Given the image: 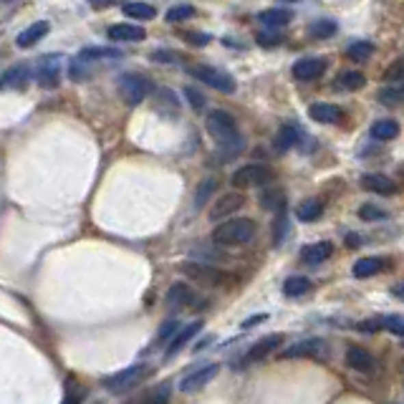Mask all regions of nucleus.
<instances>
[{
    "instance_id": "50",
    "label": "nucleus",
    "mask_w": 404,
    "mask_h": 404,
    "mask_svg": "<svg viewBox=\"0 0 404 404\" xmlns=\"http://www.w3.org/2000/svg\"><path fill=\"white\" fill-rule=\"evenodd\" d=\"M170 392H172V389H170V384H159V389L152 396H149V399H152V402H167V399H170Z\"/></svg>"
},
{
    "instance_id": "29",
    "label": "nucleus",
    "mask_w": 404,
    "mask_h": 404,
    "mask_svg": "<svg viewBox=\"0 0 404 404\" xmlns=\"http://www.w3.org/2000/svg\"><path fill=\"white\" fill-rule=\"evenodd\" d=\"M371 137L379 142H389L394 139V137H399V124L394 122V119H377V122L371 124Z\"/></svg>"
},
{
    "instance_id": "24",
    "label": "nucleus",
    "mask_w": 404,
    "mask_h": 404,
    "mask_svg": "<svg viewBox=\"0 0 404 404\" xmlns=\"http://www.w3.org/2000/svg\"><path fill=\"white\" fill-rule=\"evenodd\" d=\"M124 53L119 49H111V46H89V49H81L76 53V58H81L86 64H99V61H109V58H122Z\"/></svg>"
},
{
    "instance_id": "21",
    "label": "nucleus",
    "mask_w": 404,
    "mask_h": 404,
    "mask_svg": "<svg viewBox=\"0 0 404 404\" xmlns=\"http://www.w3.org/2000/svg\"><path fill=\"white\" fill-rule=\"evenodd\" d=\"M347 366L354 371H362V374H369L374 371L377 362H374V356L362 347H349L347 349Z\"/></svg>"
},
{
    "instance_id": "53",
    "label": "nucleus",
    "mask_w": 404,
    "mask_h": 404,
    "mask_svg": "<svg viewBox=\"0 0 404 404\" xmlns=\"http://www.w3.org/2000/svg\"><path fill=\"white\" fill-rule=\"evenodd\" d=\"M265 321V316H256V319H247V321H243V329H253L256 323Z\"/></svg>"
},
{
    "instance_id": "12",
    "label": "nucleus",
    "mask_w": 404,
    "mask_h": 404,
    "mask_svg": "<svg viewBox=\"0 0 404 404\" xmlns=\"http://www.w3.org/2000/svg\"><path fill=\"white\" fill-rule=\"evenodd\" d=\"M243 205H245V198L240 192H228V195H223V198H217L213 202V207H210V220L220 223L225 217H232Z\"/></svg>"
},
{
    "instance_id": "13",
    "label": "nucleus",
    "mask_w": 404,
    "mask_h": 404,
    "mask_svg": "<svg viewBox=\"0 0 404 404\" xmlns=\"http://www.w3.org/2000/svg\"><path fill=\"white\" fill-rule=\"evenodd\" d=\"M200 331H202V321H192V323H187V326H180V331L174 334L172 338H170V347L165 349V359H174V356L180 354L182 349L190 344L192 338L198 336Z\"/></svg>"
},
{
    "instance_id": "42",
    "label": "nucleus",
    "mask_w": 404,
    "mask_h": 404,
    "mask_svg": "<svg viewBox=\"0 0 404 404\" xmlns=\"http://www.w3.org/2000/svg\"><path fill=\"white\" fill-rule=\"evenodd\" d=\"M381 326H384L389 334L404 338V319L402 316H384V319H381Z\"/></svg>"
},
{
    "instance_id": "47",
    "label": "nucleus",
    "mask_w": 404,
    "mask_h": 404,
    "mask_svg": "<svg viewBox=\"0 0 404 404\" xmlns=\"http://www.w3.org/2000/svg\"><path fill=\"white\" fill-rule=\"evenodd\" d=\"M256 41L260 43L263 49H273V46H278V43H281L283 38H281L278 33H258V36H256Z\"/></svg>"
},
{
    "instance_id": "27",
    "label": "nucleus",
    "mask_w": 404,
    "mask_h": 404,
    "mask_svg": "<svg viewBox=\"0 0 404 404\" xmlns=\"http://www.w3.org/2000/svg\"><path fill=\"white\" fill-rule=\"evenodd\" d=\"M377 99H379V104H384V107H399V104H404V76L396 79V81H389L387 86L377 94Z\"/></svg>"
},
{
    "instance_id": "44",
    "label": "nucleus",
    "mask_w": 404,
    "mask_h": 404,
    "mask_svg": "<svg viewBox=\"0 0 404 404\" xmlns=\"http://www.w3.org/2000/svg\"><path fill=\"white\" fill-rule=\"evenodd\" d=\"M185 99H187V104H190L195 111H202V109H205V96H202L198 89H192V86L185 89Z\"/></svg>"
},
{
    "instance_id": "56",
    "label": "nucleus",
    "mask_w": 404,
    "mask_h": 404,
    "mask_svg": "<svg viewBox=\"0 0 404 404\" xmlns=\"http://www.w3.org/2000/svg\"><path fill=\"white\" fill-rule=\"evenodd\" d=\"M5 3H10V0H5Z\"/></svg>"
},
{
    "instance_id": "17",
    "label": "nucleus",
    "mask_w": 404,
    "mask_h": 404,
    "mask_svg": "<svg viewBox=\"0 0 404 404\" xmlns=\"http://www.w3.org/2000/svg\"><path fill=\"white\" fill-rule=\"evenodd\" d=\"M51 33V23L49 21H36V23H31L25 31H21L16 38V46L18 49H31V46H36V43H41L46 36Z\"/></svg>"
},
{
    "instance_id": "46",
    "label": "nucleus",
    "mask_w": 404,
    "mask_h": 404,
    "mask_svg": "<svg viewBox=\"0 0 404 404\" xmlns=\"http://www.w3.org/2000/svg\"><path fill=\"white\" fill-rule=\"evenodd\" d=\"M152 61H154V64H174V61H180V56H177L174 51H154V53H152Z\"/></svg>"
},
{
    "instance_id": "10",
    "label": "nucleus",
    "mask_w": 404,
    "mask_h": 404,
    "mask_svg": "<svg viewBox=\"0 0 404 404\" xmlns=\"http://www.w3.org/2000/svg\"><path fill=\"white\" fill-rule=\"evenodd\" d=\"M326 58L321 56H306V58H298L293 68H291V74L296 81H316V79H321L326 74Z\"/></svg>"
},
{
    "instance_id": "19",
    "label": "nucleus",
    "mask_w": 404,
    "mask_h": 404,
    "mask_svg": "<svg viewBox=\"0 0 404 404\" xmlns=\"http://www.w3.org/2000/svg\"><path fill=\"white\" fill-rule=\"evenodd\" d=\"M308 116L314 119L316 124H338L344 119V111L336 107V104H329V101H316L308 107Z\"/></svg>"
},
{
    "instance_id": "41",
    "label": "nucleus",
    "mask_w": 404,
    "mask_h": 404,
    "mask_svg": "<svg viewBox=\"0 0 404 404\" xmlns=\"http://www.w3.org/2000/svg\"><path fill=\"white\" fill-rule=\"evenodd\" d=\"M260 202H263L265 210H278V207L286 205V198H283V192H275V190H268L260 195Z\"/></svg>"
},
{
    "instance_id": "55",
    "label": "nucleus",
    "mask_w": 404,
    "mask_h": 404,
    "mask_svg": "<svg viewBox=\"0 0 404 404\" xmlns=\"http://www.w3.org/2000/svg\"><path fill=\"white\" fill-rule=\"evenodd\" d=\"M396 177L404 182V165H399V170H396Z\"/></svg>"
},
{
    "instance_id": "26",
    "label": "nucleus",
    "mask_w": 404,
    "mask_h": 404,
    "mask_svg": "<svg viewBox=\"0 0 404 404\" xmlns=\"http://www.w3.org/2000/svg\"><path fill=\"white\" fill-rule=\"evenodd\" d=\"M122 13L132 21H152L157 16V8L144 0H129V3H122Z\"/></svg>"
},
{
    "instance_id": "43",
    "label": "nucleus",
    "mask_w": 404,
    "mask_h": 404,
    "mask_svg": "<svg viewBox=\"0 0 404 404\" xmlns=\"http://www.w3.org/2000/svg\"><path fill=\"white\" fill-rule=\"evenodd\" d=\"M83 399V389L79 387V381L74 377L66 379V394H64V402H81Z\"/></svg>"
},
{
    "instance_id": "39",
    "label": "nucleus",
    "mask_w": 404,
    "mask_h": 404,
    "mask_svg": "<svg viewBox=\"0 0 404 404\" xmlns=\"http://www.w3.org/2000/svg\"><path fill=\"white\" fill-rule=\"evenodd\" d=\"M286 232H288V217H286V205H283V207H278V217H275V223H273V243L281 245L283 238H286Z\"/></svg>"
},
{
    "instance_id": "4",
    "label": "nucleus",
    "mask_w": 404,
    "mask_h": 404,
    "mask_svg": "<svg viewBox=\"0 0 404 404\" xmlns=\"http://www.w3.org/2000/svg\"><path fill=\"white\" fill-rule=\"evenodd\" d=\"M187 74L195 81L205 83V86L220 91V94H235V79L230 74L220 71V68H213L207 66V64H195V66H187Z\"/></svg>"
},
{
    "instance_id": "22",
    "label": "nucleus",
    "mask_w": 404,
    "mask_h": 404,
    "mask_svg": "<svg viewBox=\"0 0 404 404\" xmlns=\"http://www.w3.org/2000/svg\"><path fill=\"white\" fill-rule=\"evenodd\" d=\"M323 351V341L321 338H304L293 347H288L283 351V359H304V356H316Z\"/></svg>"
},
{
    "instance_id": "23",
    "label": "nucleus",
    "mask_w": 404,
    "mask_h": 404,
    "mask_svg": "<svg viewBox=\"0 0 404 404\" xmlns=\"http://www.w3.org/2000/svg\"><path fill=\"white\" fill-rule=\"evenodd\" d=\"M387 268V258H377V256H366V258H359L351 268V275L354 278H371V275H377Z\"/></svg>"
},
{
    "instance_id": "54",
    "label": "nucleus",
    "mask_w": 404,
    "mask_h": 404,
    "mask_svg": "<svg viewBox=\"0 0 404 404\" xmlns=\"http://www.w3.org/2000/svg\"><path fill=\"white\" fill-rule=\"evenodd\" d=\"M392 296H396V298H404V283H396L394 288H392Z\"/></svg>"
},
{
    "instance_id": "32",
    "label": "nucleus",
    "mask_w": 404,
    "mask_h": 404,
    "mask_svg": "<svg viewBox=\"0 0 404 404\" xmlns=\"http://www.w3.org/2000/svg\"><path fill=\"white\" fill-rule=\"evenodd\" d=\"M336 89L341 91H359L366 83V76L362 74V71H344V74L336 76Z\"/></svg>"
},
{
    "instance_id": "30",
    "label": "nucleus",
    "mask_w": 404,
    "mask_h": 404,
    "mask_svg": "<svg viewBox=\"0 0 404 404\" xmlns=\"http://www.w3.org/2000/svg\"><path fill=\"white\" fill-rule=\"evenodd\" d=\"M298 139H301V132L296 124H283L275 134V147H278V152H288L291 147H296Z\"/></svg>"
},
{
    "instance_id": "14",
    "label": "nucleus",
    "mask_w": 404,
    "mask_h": 404,
    "mask_svg": "<svg viewBox=\"0 0 404 404\" xmlns=\"http://www.w3.org/2000/svg\"><path fill=\"white\" fill-rule=\"evenodd\" d=\"M107 38L114 43H137L147 38V31L137 23H114L107 28Z\"/></svg>"
},
{
    "instance_id": "34",
    "label": "nucleus",
    "mask_w": 404,
    "mask_h": 404,
    "mask_svg": "<svg viewBox=\"0 0 404 404\" xmlns=\"http://www.w3.org/2000/svg\"><path fill=\"white\" fill-rule=\"evenodd\" d=\"M215 190H217V180L215 177H205V180L198 185V192H195V210H202V207L213 200Z\"/></svg>"
},
{
    "instance_id": "2",
    "label": "nucleus",
    "mask_w": 404,
    "mask_h": 404,
    "mask_svg": "<svg viewBox=\"0 0 404 404\" xmlns=\"http://www.w3.org/2000/svg\"><path fill=\"white\" fill-rule=\"evenodd\" d=\"M253 238H256V223L250 217H225L213 230V243L220 247L245 245Z\"/></svg>"
},
{
    "instance_id": "28",
    "label": "nucleus",
    "mask_w": 404,
    "mask_h": 404,
    "mask_svg": "<svg viewBox=\"0 0 404 404\" xmlns=\"http://www.w3.org/2000/svg\"><path fill=\"white\" fill-rule=\"evenodd\" d=\"M321 215H323L321 200H304L301 205H296V220H301V223H316Z\"/></svg>"
},
{
    "instance_id": "6",
    "label": "nucleus",
    "mask_w": 404,
    "mask_h": 404,
    "mask_svg": "<svg viewBox=\"0 0 404 404\" xmlns=\"http://www.w3.org/2000/svg\"><path fill=\"white\" fill-rule=\"evenodd\" d=\"M271 170L265 165H243L230 174V185L235 190H247V187H263L271 182Z\"/></svg>"
},
{
    "instance_id": "3",
    "label": "nucleus",
    "mask_w": 404,
    "mask_h": 404,
    "mask_svg": "<svg viewBox=\"0 0 404 404\" xmlns=\"http://www.w3.org/2000/svg\"><path fill=\"white\" fill-rule=\"evenodd\" d=\"M116 83H119V96H122V101L126 107H139L142 101L154 91L152 79H147L144 74H137V71L122 74L116 79Z\"/></svg>"
},
{
    "instance_id": "16",
    "label": "nucleus",
    "mask_w": 404,
    "mask_h": 404,
    "mask_svg": "<svg viewBox=\"0 0 404 404\" xmlns=\"http://www.w3.org/2000/svg\"><path fill=\"white\" fill-rule=\"evenodd\" d=\"M195 301H198V296H195V291H192L187 283L177 281L167 288L165 304L170 306V308H187V306H192Z\"/></svg>"
},
{
    "instance_id": "33",
    "label": "nucleus",
    "mask_w": 404,
    "mask_h": 404,
    "mask_svg": "<svg viewBox=\"0 0 404 404\" xmlns=\"http://www.w3.org/2000/svg\"><path fill=\"white\" fill-rule=\"evenodd\" d=\"M308 291H311V281L306 275H291L288 281L283 283V296L288 298H301Z\"/></svg>"
},
{
    "instance_id": "49",
    "label": "nucleus",
    "mask_w": 404,
    "mask_h": 404,
    "mask_svg": "<svg viewBox=\"0 0 404 404\" xmlns=\"http://www.w3.org/2000/svg\"><path fill=\"white\" fill-rule=\"evenodd\" d=\"M185 41H190L192 46H207V43H210V36L207 33H185Z\"/></svg>"
},
{
    "instance_id": "52",
    "label": "nucleus",
    "mask_w": 404,
    "mask_h": 404,
    "mask_svg": "<svg viewBox=\"0 0 404 404\" xmlns=\"http://www.w3.org/2000/svg\"><path fill=\"white\" fill-rule=\"evenodd\" d=\"M359 243H362V238H359V235H354V232H349V235H347V247H359Z\"/></svg>"
},
{
    "instance_id": "11",
    "label": "nucleus",
    "mask_w": 404,
    "mask_h": 404,
    "mask_svg": "<svg viewBox=\"0 0 404 404\" xmlns=\"http://www.w3.org/2000/svg\"><path fill=\"white\" fill-rule=\"evenodd\" d=\"M31 76H33V71L25 61L13 64L0 74V91H23L31 81Z\"/></svg>"
},
{
    "instance_id": "31",
    "label": "nucleus",
    "mask_w": 404,
    "mask_h": 404,
    "mask_svg": "<svg viewBox=\"0 0 404 404\" xmlns=\"http://www.w3.org/2000/svg\"><path fill=\"white\" fill-rule=\"evenodd\" d=\"M154 104H157L159 111H167V114L180 111V99L172 89H154Z\"/></svg>"
},
{
    "instance_id": "40",
    "label": "nucleus",
    "mask_w": 404,
    "mask_h": 404,
    "mask_svg": "<svg viewBox=\"0 0 404 404\" xmlns=\"http://www.w3.org/2000/svg\"><path fill=\"white\" fill-rule=\"evenodd\" d=\"M177 331H180V321H177V319H170V321H165L162 326H159L157 336H154V344H165V341H170V338H172Z\"/></svg>"
},
{
    "instance_id": "8",
    "label": "nucleus",
    "mask_w": 404,
    "mask_h": 404,
    "mask_svg": "<svg viewBox=\"0 0 404 404\" xmlns=\"http://www.w3.org/2000/svg\"><path fill=\"white\" fill-rule=\"evenodd\" d=\"M180 271L195 283H202V286H228L230 283V275L223 273L220 268L207 263H182Z\"/></svg>"
},
{
    "instance_id": "35",
    "label": "nucleus",
    "mask_w": 404,
    "mask_h": 404,
    "mask_svg": "<svg viewBox=\"0 0 404 404\" xmlns=\"http://www.w3.org/2000/svg\"><path fill=\"white\" fill-rule=\"evenodd\" d=\"M195 5H190V3H177V5H172V8L165 13V21L167 23H185V21H190V18H195Z\"/></svg>"
},
{
    "instance_id": "36",
    "label": "nucleus",
    "mask_w": 404,
    "mask_h": 404,
    "mask_svg": "<svg viewBox=\"0 0 404 404\" xmlns=\"http://www.w3.org/2000/svg\"><path fill=\"white\" fill-rule=\"evenodd\" d=\"M371 53H374V43L371 41H351V46L347 49V56L354 61V64H364L369 61Z\"/></svg>"
},
{
    "instance_id": "51",
    "label": "nucleus",
    "mask_w": 404,
    "mask_h": 404,
    "mask_svg": "<svg viewBox=\"0 0 404 404\" xmlns=\"http://www.w3.org/2000/svg\"><path fill=\"white\" fill-rule=\"evenodd\" d=\"M359 331H366V334H371V331H379L381 329V319L377 321V319H369V321H362L359 326H356Z\"/></svg>"
},
{
    "instance_id": "18",
    "label": "nucleus",
    "mask_w": 404,
    "mask_h": 404,
    "mask_svg": "<svg viewBox=\"0 0 404 404\" xmlns=\"http://www.w3.org/2000/svg\"><path fill=\"white\" fill-rule=\"evenodd\" d=\"M362 187L366 192H374V195H384V198H389V195H394L396 192V182L392 180V177H387V174H379V172H369L362 177Z\"/></svg>"
},
{
    "instance_id": "25",
    "label": "nucleus",
    "mask_w": 404,
    "mask_h": 404,
    "mask_svg": "<svg viewBox=\"0 0 404 404\" xmlns=\"http://www.w3.org/2000/svg\"><path fill=\"white\" fill-rule=\"evenodd\" d=\"M291 21H293V13L288 8H268L258 13V23H263L265 28H273V31L288 25Z\"/></svg>"
},
{
    "instance_id": "7",
    "label": "nucleus",
    "mask_w": 404,
    "mask_h": 404,
    "mask_svg": "<svg viewBox=\"0 0 404 404\" xmlns=\"http://www.w3.org/2000/svg\"><path fill=\"white\" fill-rule=\"evenodd\" d=\"M61 71H64V56L61 53H46L43 58H38V66H36L33 76L38 86L56 89L61 83Z\"/></svg>"
},
{
    "instance_id": "37",
    "label": "nucleus",
    "mask_w": 404,
    "mask_h": 404,
    "mask_svg": "<svg viewBox=\"0 0 404 404\" xmlns=\"http://www.w3.org/2000/svg\"><path fill=\"white\" fill-rule=\"evenodd\" d=\"M89 66H94V64H86V61H81V58H74V61L68 64V79L76 83L86 81V79L91 76Z\"/></svg>"
},
{
    "instance_id": "1",
    "label": "nucleus",
    "mask_w": 404,
    "mask_h": 404,
    "mask_svg": "<svg viewBox=\"0 0 404 404\" xmlns=\"http://www.w3.org/2000/svg\"><path fill=\"white\" fill-rule=\"evenodd\" d=\"M205 126H207V134H210L228 154H238L240 149H243V137H240L238 122H235L232 114H228L223 109H213L205 119Z\"/></svg>"
},
{
    "instance_id": "9",
    "label": "nucleus",
    "mask_w": 404,
    "mask_h": 404,
    "mask_svg": "<svg viewBox=\"0 0 404 404\" xmlns=\"http://www.w3.org/2000/svg\"><path fill=\"white\" fill-rule=\"evenodd\" d=\"M220 374V364H202L195 371H190L185 379L180 381V392L185 394H192V392H200L202 387H207L210 381Z\"/></svg>"
},
{
    "instance_id": "48",
    "label": "nucleus",
    "mask_w": 404,
    "mask_h": 404,
    "mask_svg": "<svg viewBox=\"0 0 404 404\" xmlns=\"http://www.w3.org/2000/svg\"><path fill=\"white\" fill-rule=\"evenodd\" d=\"M404 76V64L402 61H396V64H392V66L384 71V81H396V79H402Z\"/></svg>"
},
{
    "instance_id": "5",
    "label": "nucleus",
    "mask_w": 404,
    "mask_h": 404,
    "mask_svg": "<svg viewBox=\"0 0 404 404\" xmlns=\"http://www.w3.org/2000/svg\"><path fill=\"white\" fill-rule=\"evenodd\" d=\"M147 364H134V366H126V369L111 374L109 379H104V387L111 392V394L122 396L126 392H132L142 384V379L147 377Z\"/></svg>"
},
{
    "instance_id": "38",
    "label": "nucleus",
    "mask_w": 404,
    "mask_h": 404,
    "mask_svg": "<svg viewBox=\"0 0 404 404\" xmlns=\"http://www.w3.org/2000/svg\"><path fill=\"white\" fill-rule=\"evenodd\" d=\"M338 31L336 21H329V18H323V21H316L311 28H308V33L314 36V38H331V36Z\"/></svg>"
},
{
    "instance_id": "20",
    "label": "nucleus",
    "mask_w": 404,
    "mask_h": 404,
    "mask_svg": "<svg viewBox=\"0 0 404 404\" xmlns=\"http://www.w3.org/2000/svg\"><path fill=\"white\" fill-rule=\"evenodd\" d=\"M283 341H286L283 334H268V336H263L260 341H256V347L247 351L245 362H260V359H265L268 354H273L278 347H283Z\"/></svg>"
},
{
    "instance_id": "45",
    "label": "nucleus",
    "mask_w": 404,
    "mask_h": 404,
    "mask_svg": "<svg viewBox=\"0 0 404 404\" xmlns=\"http://www.w3.org/2000/svg\"><path fill=\"white\" fill-rule=\"evenodd\" d=\"M359 217H362V220H384V217H387V210H381V207H377V205H362Z\"/></svg>"
},
{
    "instance_id": "15",
    "label": "nucleus",
    "mask_w": 404,
    "mask_h": 404,
    "mask_svg": "<svg viewBox=\"0 0 404 404\" xmlns=\"http://www.w3.org/2000/svg\"><path fill=\"white\" fill-rule=\"evenodd\" d=\"M334 256V243L331 240H319V243H311L301 250V263L308 265V268H316V265L326 263L329 258Z\"/></svg>"
}]
</instances>
